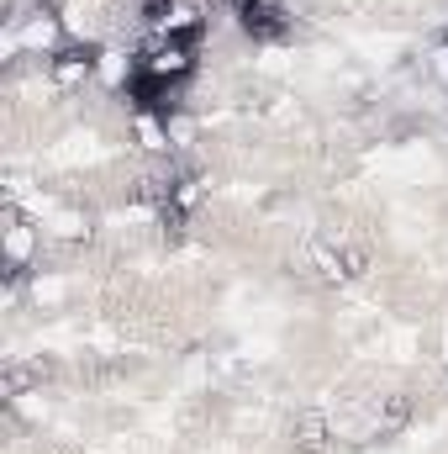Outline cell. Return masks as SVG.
Returning a JSON list of instances; mask_svg holds the SVG:
<instances>
[{
  "instance_id": "cell-1",
  "label": "cell",
  "mask_w": 448,
  "mask_h": 454,
  "mask_svg": "<svg viewBox=\"0 0 448 454\" xmlns=\"http://www.w3.org/2000/svg\"><path fill=\"white\" fill-rule=\"evenodd\" d=\"M232 11H237V27H243L253 43H280V37L290 32L285 11H280L274 0H237Z\"/></svg>"
},
{
  "instance_id": "cell-3",
  "label": "cell",
  "mask_w": 448,
  "mask_h": 454,
  "mask_svg": "<svg viewBox=\"0 0 448 454\" xmlns=\"http://www.w3.org/2000/svg\"><path fill=\"white\" fill-rule=\"evenodd\" d=\"M180 0H143V21L148 27H158V21H169V11H174Z\"/></svg>"
},
{
  "instance_id": "cell-4",
  "label": "cell",
  "mask_w": 448,
  "mask_h": 454,
  "mask_svg": "<svg viewBox=\"0 0 448 454\" xmlns=\"http://www.w3.org/2000/svg\"><path fill=\"white\" fill-rule=\"evenodd\" d=\"M444 43H448V37H444Z\"/></svg>"
},
{
  "instance_id": "cell-2",
  "label": "cell",
  "mask_w": 448,
  "mask_h": 454,
  "mask_svg": "<svg viewBox=\"0 0 448 454\" xmlns=\"http://www.w3.org/2000/svg\"><path fill=\"white\" fill-rule=\"evenodd\" d=\"M201 21H190V27H180V32H169V48H180V53H196V43H201Z\"/></svg>"
}]
</instances>
